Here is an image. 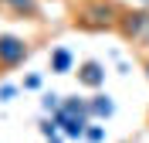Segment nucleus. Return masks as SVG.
I'll return each instance as SVG.
<instances>
[{"label":"nucleus","mask_w":149,"mask_h":143,"mask_svg":"<svg viewBox=\"0 0 149 143\" xmlns=\"http://www.w3.org/2000/svg\"><path fill=\"white\" fill-rule=\"evenodd\" d=\"M122 7L115 0H81L74 7V27L81 31H115Z\"/></svg>","instance_id":"1"},{"label":"nucleus","mask_w":149,"mask_h":143,"mask_svg":"<svg viewBox=\"0 0 149 143\" xmlns=\"http://www.w3.org/2000/svg\"><path fill=\"white\" fill-rule=\"evenodd\" d=\"M125 41H132V44L139 48H149V7H136V10H122L119 17V27H115Z\"/></svg>","instance_id":"2"},{"label":"nucleus","mask_w":149,"mask_h":143,"mask_svg":"<svg viewBox=\"0 0 149 143\" xmlns=\"http://www.w3.org/2000/svg\"><path fill=\"white\" fill-rule=\"evenodd\" d=\"M27 55H31V41H24L20 34H10V31L0 34V72H10V68L24 65Z\"/></svg>","instance_id":"3"},{"label":"nucleus","mask_w":149,"mask_h":143,"mask_svg":"<svg viewBox=\"0 0 149 143\" xmlns=\"http://www.w3.org/2000/svg\"><path fill=\"white\" fill-rule=\"evenodd\" d=\"M54 123L61 126V133L71 136V140H85V130H88V116H74V113H65V109H58L54 113Z\"/></svg>","instance_id":"4"},{"label":"nucleus","mask_w":149,"mask_h":143,"mask_svg":"<svg viewBox=\"0 0 149 143\" xmlns=\"http://www.w3.org/2000/svg\"><path fill=\"white\" fill-rule=\"evenodd\" d=\"M78 85H85V89H102V85H105V65H102V61H95V58L81 61V65H78Z\"/></svg>","instance_id":"5"},{"label":"nucleus","mask_w":149,"mask_h":143,"mask_svg":"<svg viewBox=\"0 0 149 143\" xmlns=\"http://www.w3.org/2000/svg\"><path fill=\"white\" fill-rule=\"evenodd\" d=\"M88 113H92V119H109V116L115 113V102H112V95L95 92L92 99H88Z\"/></svg>","instance_id":"6"},{"label":"nucleus","mask_w":149,"mask_h":143,"mask_svg":"<svg viewBox=\"0 0 149 143\" xmlns=\"http://www.w3.org/2000/svg\"><path fill=\"white\" fill-rule=\"evenodd\" d=\"M74 68V55L68 48H51V72L54 75H68Z\"/></svg>","instance_id":"7"},{"label":"nucleus","mask_w":149,"mask_h":143,"mask_svg":"<svg viewBox=\"0 0 149 143\" xmlns=\"http://www.w3.org/2000/svg\"><path fill=\"white\" fill-rule=\"evenodd\" d=\"M0 7L10 10V14H17V17H37L41 4L37 0H0Z\"/></svg>","instance_id":"8"},{"label":"nucleus","mask_w":149,"mask_h":143,"mask_svg":"<svg viewBox=\"0 0 149 143\" xmlns=\"http://www.w3.org/2000/svg\"><path fill=\"white\" fill-rule=\"evenodd\" d=\"M85 140H88V143H102V140H105V126H92V123H88Z\"/></svg>","instance_id":"9"},{"label":"nucleus","mask_w":149,"mask_h":143,"mask_svg":"<svg viewBox=\"0 0 149 143\" xmlns=\"http://www.w3.org/2000/svg\"><path fill=\"white\" fill-rule=\"evenodd\" d=\"M41 133H44L47 140H58V123H54V116H51V119H44V123H41Z\"/></svg>","instance_id":"10"},{"label":"nucleus","mask_w":149,"mask_h":143,"mask_svg":"<svg viewBox=\"0 0 149 143\" xmlns=\"http://www.w3.org/2000/svg\"><path fill=\"white\" fill-rule=\"evenodd\" d=\"M58 99H61V95H54V92L44 95V109H47V113H58V109H61V102H58Z\"/></svg>","instance_id":"11"},{"label":"nucleus","mask_w":149,"mask_h":143,"mask_svg":"<svg viewBox=\"0 0 149 143\" xmlns=\"http://www.w3.org/2000/svg\"><path fill=\"white\" fill-rule=\"evenodd\" d=\"M14 92H17L14 85H0V102H10V99H14Z\"/></svg>","instance_id":"12"},{"label":"nucleus","mask_w":149,"mask_h":143,"mask_svg":"<svg viewBox=\"0 0 149 143\" xmlns=\"http://www.w3.org/2000/svg\"><path fill=\"white\" fill-rule=\"evenodd\" d=\"M24 89H41V75H27L24 78Z\"/></svg>","instance_id":"13"},{"label":"nucleus","mask_w":149,"mask_h":143,"mask_svg":"<svg viewBox=\"0 0 149 143\" xmlns=\"http://www.w3.org/2000/svg\"><path fill=\"white\" fill-rule=\"evenodd\" d=\"M136 4H139V7H149V0H136Z\"/></svg>","instance_id":"14"},{"label":"nucleus","mask_w":149,"mask_h":143,"mask_svg":"<svg viewBox=\"0 0 149 143\" xmlns=\"http://www.w3.org/2000/svg\"><path fill=\"white\" fill-rule=\"evenodd\" d=\"M142 68H146V78H149V58H146V65H142Z\"/></svg>","instance_id":"15"},{"label":"nucleus","mask_w":149,"mask_h":143,"mask_svg":"<svg viewBox=\"0 0 149 143\" xmlns=\"http://www.w3.org/2000/svg\"><path fill=\"white\" fill-rule=\"evenodd\" d=\"M47 143H58V140H47Z\"/></svg>","instance_id":"16"}]
</instances>
